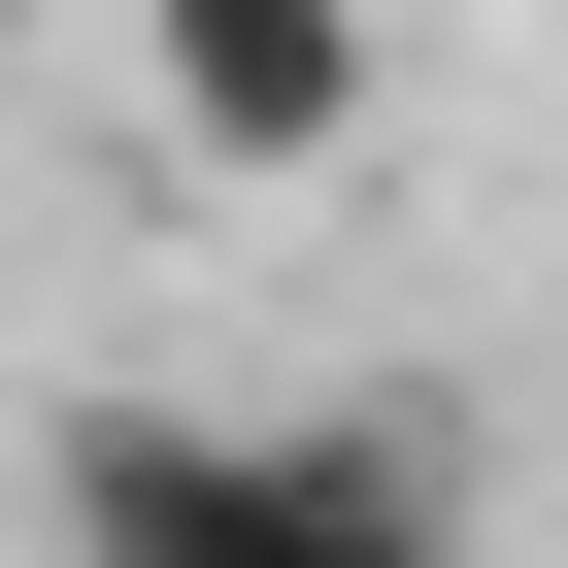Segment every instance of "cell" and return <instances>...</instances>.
<instances>
[{
  "label": "cell",
  "mask_w": 568,
  "mask_h": 568,
  "mask_svg": "<svg viewBox=\"0 0 568 568\" xmlns=\"http://www.w3.org/2000/svg\"><path fill=\"white\" fill-rule=\"evenodd\" d=\"M68 568H468V501H435L402 402H335V435L101 402V435H68Z\"/></svg>",
  "instance_id": "6da1fadb"
},
{
  "label": "cell",
  "mask_w": 568,
  "mask_h": 568,
  "mask_svg": "<svg viewBox=\"0 0 568 568\" xmlns=\"http://www.w3.org/2000/svg\"><path fill=\"white\" fill-rule=\"evenodd\" d=\"M168 168H368V0H134Z\"/></svg>",
  "instance_id": "7a4b0ae2"
},
{
  "label": "cell",
  "mask_w": 568,
  "mask_h": 568,
  "mask_svg": "<svg viewBox=\"0 0 568 568\" xmlns=\"http://www.w3.org/2000/svg\"><path fill=\"white\" fill-rule=\"evenodd\" d=\"M0 34H101V0H0Z\"/></svg>",
  "instance_id": "3957f363"
}]
</instances>
